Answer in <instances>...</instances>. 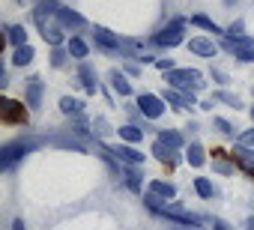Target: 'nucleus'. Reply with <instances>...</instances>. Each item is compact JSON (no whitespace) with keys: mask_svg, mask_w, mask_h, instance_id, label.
<instances>
[{"mask_svg":"<svg viewBox=\"0 0 254 230\" xmlns=\"http://www.w3.org/2000/svg\"><path fill=\"white\" fill-rule=\"evenodd\" d=\"M168 84L174 90H200L203 78L197 69H174V72H168Z\"/></svg>","mask_w":254,"mask_h":230,"instance_id":"obj_1","label":"nucleus"},{"mask_svg":"<svg viewBox=\"0 0 254 230\" xmlns=\"http://www.w3.org/2000/svg\"><path fill=\"white\" fill-rule=\"evenodd\" d=\"M33 147H39V141H18V144H9V147H3V153H0V168H3V171H9L21 156H27Z\"/></svg>","mask_w":254,"mask_h":230,"instance_id":"obj_2","label":"nucleus"},{"mask_svg":"<svg viewBox=\"0 0 254 230\" xmlns=\"http://www.w3.org/2000/svg\"><path fill=\"white\" fill-rule=\"evenodd\" d=\"M183 27H186V21L183 18H177V21H171L162 33H156V45H162V48H174V45H180L183 42Z\"/></svg>","mask_w":254,"mask_h":230,"instance_id":"obj_3","label":"nucleus"},{"mask_svg":"<svg viewBox=\"0 0 254 230\" xmlns=\"http://www.w3.org/2000/svg\"><path fill=\"white\" fill-rule=\"evenodd\" d=\"M0 117H3L6 123H24V120H27V111H24L21 102L3 99V105H0Z\"/></svg>","mask_w":254,"mask_h":230,"instance_id":"obj_4","label":"nucleus"},{"mask_svg":"<svg viewBox=\"0 0 254 230\" xmlns=\"http://www.w3.org/2000/svg\"><path fill=\"white\" fill-rule=\"evenodd\" d=\"M138 105H141V114H144V117H150V120H159L162 114H165L162 99H159V96H153V93H144V96L138 99Z\"/></svg>","mask_w":254,"mask_h":230,"instance_id":"obj_5","label":"nucleus"},{"mask_svg":"<svg viewBox=\"0 0 254 230\" xmlns=\"http://www.w3.org/2000/svg\"><path fill=\"white\" fill-rule=\"evenodd\" d=\"M57 9H60L57 0H42V3L33 9V21L39 24V30L45 27V18H48V15H57Z\"/></svg>","mask_w":254,"mask_h":230,"instance_id":"obj_6","label":"nucleus"},{"mask_svg":"<svg viewBox=\"0 0 254 230\" xmlns=\"http://www.w3.org/2000/svg\"><path fill=\"white\" fill-rule=\"evenodd\" d=\"M93 33H96V42H99L102 48H108V51H117V48L123 45V39H120V36H114V33H111V30H105V27H96Z\"/></svg>","mask_w":254,"mask_h":230,"instance_id":"obj_7","label":"nucleus"},{"mask_svg":"<svg viewBox=\"0 0 254 230\" xmlns=\"http://www.w3.org/2000/svg\"><path fill=\"white\" fill-rule=\"evenodd\" d=\"M233 162H236L239 168H245V171L254 176V150H248V147H236V150H233Z\"/></svg>","mask_w":254,"mask_h":230,"instance_id":"obj_8","label":"nucleus"},{"mask_svg":"<svg viewBox=\"0 0 254 230\" xmlns=\"http://www.w3.org/2000/svg\"><path fill=\"white\" fill-rule=\"evenodd\" d=\"M189 48H191V54H197V57H215V42H209V39H203V36L191 39Z\"/></svg>","mask_w":254,"mask_h":230,"instance_id":"obj_9","label":"nucleus"},{"mask_svg":"<svg viewBox=\"0 0 254 230\" xmlns=\"http://www.w3.org/2000/svg\"><path fill=\"white\" fill-rule=\"evenodd\" d=\"M111 153H117L120 156V162H126V165H141L144 162V153H138L135 147H117V150H111Z\"/></svg>","mask_w":254,"mask_h":230,"instance_id":"obj_10","label":"nucleus"},{"mask_svg":"<svg viewBox=\"0 0 254 230\" xmlns=\"http://www.w3.org/2000/svg\"><path fill=\"white\" fill-rule=\"evenodd\" d=\"M57 18H60V24L63 27H84L87 21H84V15H78V12H72V9H66V6H60L57 9Z\"/></svg>","mask_w":254,"mask_h":230,"instance_id":"obj_11","label":"nucleus"},{"mask_svg":"<svg viewBox=\"0 0 254 230\" xmlns=\"http://www.w3.org/2000/svg\"><path fill=\"white\" fill-rule=\"evenodd\" d=\"M27 105L30 108L42 105V78H30L27 81Z\"/></svg>","mask_w":254,"mask_h":230,"instance_id":"obj_12","label":"nucleus"},{"mask_svg":"<svg viewBox=\"0 0 254 230\" xmlns=\"http://www.w3.org/2000/svg\"><path fill=\"white\" fill-rule=\"evenodd\" d=\"M150 191L159 194V197H165V200H174V197H177V188H174L171 182H165V179H153V182H150Z\"/></svg>","mask_w":254,"mask_h":230,"instance_id":"obj_13","label":"nucleus"},{"mask_svg":"<svg viewBox=\"0 0 254 230\" xmlns=\"http://www.w3.org/2000/svg\"><path fill=\"white\" fill-rule=\"evenodd\" d=\"M165 99H168L171 105H177V108H191V105H197L191 96H183V93H177V90H165Z\"/></svg>","mask_w":254,"mask_h":230,"instance_id":"obj_14","label":"nucleus"},{"mask_svg":"<svg viewBox=\"0 0 254 230\" xmlns=\"http://www.w3.org/2000/svg\"><path fill=\"white\" fill-rule=\"evenodd\" d=\"M111 84H114V90H117L120 96H132V84L126 81L120 72H111Z\"/></svg>","mask_w":254,"mask_h":230,"instance_id":"obj_15","label":"nucleus"},{"mask_svg":"<svg viewBox=\"0 0 254 230\" xmlns=\"http://www.w3.org/2000/svg\"><path fill=\"white\" fill-rule=\"evenodd\" d=\"M120 138H123L126 144H138V141L144 138V132H141L138 126H123V129H120Z\"/></svg>","mask_w":254,"mask_h":230,"instance_id":"obj_16","label":"nucleus"},{"mask_svg":"<svg viewBox=\"0 0 254 230\" xmlns=\"http://www.w3.org/2000/svg\"><path fill=\"white\" fill-rule=\"evenodd\" d=\"M42 36H45V42H51V45H60V42H63V30H60L57 24H45V27H42Z\"/></svg>","mask_w":254,"mask_h":230,"instance_id":"obj_17","label":"nucleus"},{"mask_svg":"<svg viewBox=\"0 0 254 230\" xmlns=\"http://www.w3.org/2000/svg\"><path fill=\"white\" fill-rule=\"evenodd\" d=\"M81 78H84V90H87V93H96V72H93L90 63L81 66Z\"/></svg>","mask_w":254,"mask_h":230,"instance_id":"obj_18","label":"nucleus"},{"mask_svg":"<svg viewBox=\"0 0 254 230\" xmlns=\"http://www.w3.org/2000/svg\"><path fill=\"white\" fill-rule=\"evenodd\" d=\"M159 141H162V144H168L171 150L183 147V135H180V132H174V129H165V132L159 135Z\"/></svg>","mask_w":254,"mask_h":230,"instance_id":"obj_19","label":"nucleus"},{"mask_svg":"<svg viewBox=\"0 0 254 230\" xmlns=\"http://www.w3.org/2000/svg\"><path fill=\"white\" fill-rule=\"evenodd\" d=\"M153 153H156V159H159V162H165V165H174V153H171V147H168V144L156 141V144H153Z\"/></svg>","mask_w":254,"mask_h":230,"instance_id":"obj_20","label":"nucleus"},{"mask_svg":"<svg viewBox=\"0 0 254 230\" xmlns=\"http://www.w3.org/2000/svg\"><path fill=\"white\" fill-rule=\"evenodd\" d=\"M186 159H189V165H191V168H200V165H203V159H206V156H203V147H200V144H191V147H189V153H186Z\"/></svg>","mask_w":254,"mask_h":230,"instance_id":"obj_21","label":"nucleus"},{"mask_svg":"<svg viewBox=\"0 0 254 230\" xmlns=\"http://www.w3.org/2000/svg\"><path fill=\"white\" fill-rule=\"evenodd\" d=\"M191 24H194V27H203V30H209V33H224V30H221L212 18H206V15H194Z\"/></svg>","mask_w":254,"mask_h":230,"instance_id":"obj_22","label":"nucleus"},{"mask_svg":"<svg viewBox=\"0 0 254 230\" xmlns=\"http://www.w3.org/2000/svg\"><path fill=\"white\" fill-rule=\"evenodd\" d=\"M33 57H36V54H33V48H30V45H24V48H15V57H12V63H15V66H27Z\"/></svg>","mask_w":254,"mask_h":230,"instance_id":"obj_23","label":"nucleus"},{"mask_svg":"<svg viewBox=\"0 0 254 230\" xmlns=\"http://www.w3.org/2000/svg\"><path fill=\"white\" fill-rule=\"evenodd\" d=\"M87 51H90V48H87V42H84V39H69V54H72V57L84 60V57H87Z\"/></svg>","mask_w":254,"mask_h":230,"instance_id":"obj_24","label":"nucleus"},{"mask_svg":"<svg viewBox=\"0 0 254 230\" xmlns=\"http://www.w3.org/2000/svg\"><path fill=\"white\" fill-rule=\"evenodd\" d=\"M9 42H12L15 48H24V45H27V30H24V27H12V30H9Z\"/></svg>","mask_w":254,"mask_h":230,"instance_id":"obj_25","label":"nucleus"},{"mask_svg":"<svg viewBox=\"0 0 254 230\" xmlns=\"http://www.w3.org/2000/svg\"><path fill=\"white\" fill-rule=\"evenodd\" d=\"M60 111H63V114H81V102L72 99V96H63V99H60Z\"/></svg>","mask_w":254,"mask_h":230,"instance_id":"obj_26","label":"nucleus"},{"mask_svg":"<svg viewBox=\"0 0 254 230\" xmlns=\"http://www.w3.org/2000/svg\"><path fill=\"white\" fill-rule=\"evenodd\" d=\"M194 188H197L200 197H212V194H215V188H212V182H209L206 176H197V179H194Z\"/></svg>","mask_w":254,"mask_h":230,"instance_id":"obj_27","label":"nucleus"},{"mask_svg":"<svg viewBox=\"0 0 254 230\" xmlns=\"http://www.w3.org/2000/svg\"><path fill=\"white\" fill-rule=\"evenodd\" d=\"M126 182H129L132 191H141V176H138L135 171H126Z\"/></svg>","mask_w":254,"mask_h":230,"instance_id":"obj_28","label":"nucleus"},{"mask_svg":"<svg viewBox=\"0 0 254 230\" xmlns=\"http://www.w3.org/2000/svg\"><path fill=\"white\" fill-rule=\"evenodd\" d=\"M66 57H69V54H66V51H60V48H54V51H51V63H54L57 69H60V66H66Z\"/></svg>","mask_w":254,"mask_h":230,"instance_id":"obj_29","label":"nucleus"},{"mask_svg":"<svg viewBox=\"0 0 254 230\" xmlns=\"http://www.w3.org/2000/svg\"><path fill=\"white\" fill-rule=\"evenodd\" d=\"M215 102H224V105H230V108H239V99L230 96V93H215Z\"/></svg>","mask_w":254,"mask_h":230,"instance_id":"obj_30","label":"nucleus"},{"mask_svg":"<svg viewBox=\"0 0 254 230\" xmlns=\"http://www.w3.org/2000/svg\"><path fill=\"white\" fill-rule=\"evenodd\" d=\"M215 129H218V132H221V135H233V126H230V123H227V120H221V117H218V120H215Z\"/></svg>","mask_w":254,"mask_h":230,"instance_id":"obj_31","label":"nucleus"},{"mask_svg":"<svg viewBox=\"0 0 254 230\" xmlns=\"http://www.w3.org/2000/svg\"><path fill=\"white\" fill-rule=\"evenodd\" d=\"M239 147H248V150L254 147V129H251V132H245V135L239 138Z\"/></svg>","mask_w":254,"mask_h":230,"instance_id":"obj_32","label":"nucleus"},{"mask_svg":"<svg viewBox=\"0 0 254 230\" xmlns=\"http://www.w3.org/2000/svg\"><path fill=\"white\" fill-rule=\"evenodd\" d=\"M156 66H159L162 72H174V60H171V57H168V60H159Z\"/></svg>","mask_w":254,"mask_h":230,"instance_id":"obj_33","label":"nucleus"},{"mask_svg":"<svg viewBox=\"0 0 254 230\" xmlns=\"http://www.w3.org/2000/svg\"><path fill=\"white\" fill-rule=\"evenodd\" d=\"M96 132H99V135H105V132H108V126H105V120H96Z\"/></svg>","mask_w":254,"mask_h":230,"instance_id":"obj_34","label":"nucleus"},{"mask_svg":"<svg viewBox=\"0 0 254 230\" xmlns=\"http://www.w3.org/2000/svg\"><path fill=\"white\" fill-rule=\"evenodd\" d=\"M212 230H230V227H227L224 221H212Z\"/></svg>","mask_w":254,"mask_h":230,"instance_id":"obj_35","label":"nucleus"},{"mask_svg":"<svg viewBox=\"0 0 254 230\" xmlns=\"http://www.w3.org/2000/svg\"><path fill=\"white\" fill-rule=\"evenodd\" d=\"M12 230H24V221L18 218V221H12Z\"/></svg>","mask_w":254,"mask_h":230,"instance_id":"obj_36","label":"nucleus"},{"mask_svg":"<svg viewBox=\"0 0 254 230\" xmlns=\"http://www.w3.org/2000/svg\"><path fill=\"white\" fill-rule=\"evenodd\" d=\"M245 224H248V230H254V218H248V221H245Z\"/></svg>","mask_w":254,"mask_h":230,"instance_id":"obj_37","label":"nucleus"},{"mask_svg":"<svg viewBox=\"0 0 254 230\" xmlns=\"http://www.w3.org/2000/svg\"><path fill=\"white\" fill-rule=\"evenodd\" d=\"M251 117H254V108H251Z\"/></svg>","mask_w":254,"mask_h":230,"instance_id":"obj_38","label":"nucleus"},{"mask_svg":"<svg viewBox=\"0 0 254 230\" xmlns=\"http://www.w3.org/2000/svg\"><path fill=\"white\" fill-rule=\"evenodd\" d=\"M227 3H233V0H227Z\"/></svg>","mask_w":254,"mask_h":230,"instance_id":"obj_39","label":"nucleus"}]
</instances>
